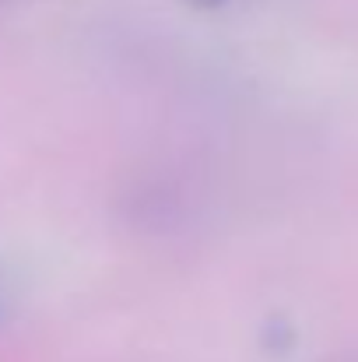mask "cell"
<instances>
[{"label":"cell","mask_w":358,"mask_h":362,"mask_svg":"<svg viewBox=\"0 0 358 362\" xmlns=\"http://www.w3.org/2000/svg\"><path fill=\"white\" fill-rule=\"evenodd\" d=\"M190 4H197V7H215V4H222V0H190Z\"/></svg>","instance_id":"1"}]
</instances>
